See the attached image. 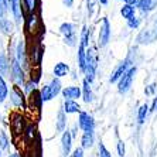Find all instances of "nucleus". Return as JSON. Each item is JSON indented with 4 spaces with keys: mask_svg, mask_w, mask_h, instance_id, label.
Returning <instances> with one entry per match:
<instances>
[{
    "mask_svg": "<svg viewBox=\"0 0 157 157\" xmlns=\"http://www.w3.org/2000/svg\"><path fill=\"white\" fill-rule=\"evenodd\" d=\"M82 94H84V101L86 103H91L94 101V94H92V89H91V84L86 79H84V82H82Z\"/></svg>",
    "mask_w": 157,
    "mask_h": 157,
    "instance_id": "obj_13",
    "label": "nucleus"
},
{
    "mask_svg": "<svg viewBox=\"0 0 157 157\" xmlns=\"http://www.w3.org/2000/svg\"><path fill=\"white\" fill-rule=\"evenodd\" d=\"M7 3V7L10 9V11L14 16L16 21L21 23L23 20V11H21V4H20V0H6Z\"/></svg>",
    "mask_w": 157,
    "mask_h": 157,
    "instance_id": "obj_8",
    "label": "nucleus"
},
{
    "mask_svg": "<svg viewBox=\"0 0 157 157\" xmlns=\"http://www.w3.org/2000/svg\"><path fill=\"white\" fill-rule=\"evenodd\" d=\"M65 124H67V117H65V112L62 109V110H59L58 115H57V130L64 132L65 130Z\"/></svg>",
    "mask_w": 157,
    "mask_h": 157,
    "instance_id": "obj_19",
    "label": "nucleus"
},
{
    "mask_svg": "<svg viewBox=\"0 0 157 157\" xmlns=\"http://www.w3.org/2000/svg\"><path fill=\"white\" fill-rule=\"evenodd\" d=\"M59 92H61V82H59L58 78H54L48 85H44L41 88V92H40L41 102L51 101L52 98H55V96L58 95Z\"/></svg>",
    "mask_w": 157,
    "mask_h": 157,
    "instance_id": "obj_1",
    "label": "nucleus"
},
{
    "mask_svg": "<svg viewBox=\"0 0 157 157\" xmlns=\"http://www.w3.org/2000/svg\"><path fill=\"white\" fill-rule=\"evenodd\" d=\"M86 4H88V14L92 16L94 11H95V0H86Z\"/></svg>",
    "mask_w": 157,
    "mask_h": 157,
    "instance_id": "obj_29",
    "label": "nucleus"
},
{
    "mask_svg": "<svg viewBox=\"0 0 157 157\" xmlns=\"http://www.w3.org/2000/svg\"><path fill=\"white\" fill-rule=\"evenodd\" d=\"M99 157H112L103 143H99Z\"/></svg>",
    "mask_w": 157,
    "mask_h": 157,
    "instance_id": "obj_27",
    "label": "nucleus"
},
{
    "mask_svg": "<svg viewBox=\"0 0 157 157\" xmlns=\"http://www.w3.org/2000/svg\"><path fill=\"white\" fill-rule=\"evenodd\" d=\"M62 3H64V6H67V7H72V0H62Z\"/></svg>",
    "mask_w": 157,
    "mask_h": 157,
    "instance_id": "obj_33",
    "label": "nucleus"
},
{
    "mask_svg": "<svg viewBox=\"0 0 157 157\" xmlns=\"http://www.w3.org/2000/svg\"><path fill=\"white\" fill-rule=\"evenodd\" d=\"M110 40V24L108 18H102L101 23V29H99V38H98V45L101 48L106 47Z\"/></svg>",
    "mask_w": 157,
    "mask_h": 157,
    "instance_id": "obj_3",
    "label": "nucleus"
},
{
    "mask_svg": "<svg viewBox=\"0 0 157 157\" xmlns=\"http://www.w3.org/2000/svg\"><path fill=\"white\" fill-rule=\"evenodd\" d=\"M52 72H54L55 78L67 77L68 72H70V67H68V64H65V62H58V64H55Z\"/></svg>",
    "mask_w": 157,
    "mask_h": 157,
    "instance_id": "obj_12",
    "label": "nucleus"
},
{
    "mask_svg": "<svg viewBox=\"0 0 157 157\" xmlns=\"http://www.w3.org/2000/svg\"><path fill=\"white\" fill-rule=\"evenodd\" d=\"M135 13H136V7L135 6H130V4H124L123 7L121 9V14L126 20H130L132 17H135Z\"/></svg>",
    "mask_w": 157,
    "mask_h": 157,
    "instance_id": "obj_18",
    "label": "nucleus"
},
{
    "mask_svg": "<svg viewBox=\"0 0 157 157\" xmlns=\"http://www.w3.org/2000/svg\"><path fill=\"white\" fill-rule=\"evenodd\" d=\"M9 157H20V156H18L17 153H14V154H11V156H9Z\"/></svg>",
    "mask_w": 157,
    "mask_h": 157,
    "instance_id": "obj_37",
    "label": "nucleus"
},
{
    "mask_svg": "<svg viewBox=\"0 0 157 157\" xmlns=\"http://www.w3.org/2000/svg\"><path fill=\"white\" fill-rule=\"evenodd\" d=\"M147 113H149V106H147L146 103H144V105L140 106L139 113H137V119H139V123H144Z\"/></svg>",
    "mask_w": 157,
    "mask_h": 157,
    "instance_id": "obj_23",
    "label": "nucleus"
},
{
    "mask_svg": "<svg viewBox=\"0 0 157 157\" xmlns=\"http://www.w3.org/2000/svg\"><path fill=\"white\" fill-rule=\"evenodd\" d=\"M151 112H154V110H157V98H154V101H153V105H151Z\"/></svg>",
    "mask_w": 157,
    "mask_h": 157,
    "instance_id": "obj_34",
    "label": "nucleus"
},
{
    "mask_svg": "<svg viewBox=\"0 0 157 157\" xmlns=\"http://www.w3.org/2000/svg\"><path fill=\"white\" fill-rule=\"evenodd\" d=\"M108 2H109V0H99V3L103 4V6H106V4H108Z\"/></svg>",
    "mask_w": 157,
    "mask_h": 157,
    "instance_id": "obj_36",
    "label": "nucleus"
},
{
    "mask_svg": "<svg viewBox=\"0 0 157 157\" xmlns=\"http://www.w3.org/2000/svg\"><path fill=\"white\" fill-rule=\"evenodd\" d=\"M78 126L84 130V133L85 132H94V129H95V121H94V117L89 113L81 112L79 117H78Z\"/></svg>",
    "mask_w": 157,
    "mask_h": 157,
    "instance_id": "obj_5",
    "label": "nucleus"
},
{
    "mask_svg": "<svg viewBox=\"0 0 157 157\" xmlns=\"http://www.w3.org/2000/svg\"><path fill=\"white\" fill-rule=\"evenodd\" d=\"M11 79L14 81V84L18 86L24 85V71H23L21 65L18 64L17 59H13V62H11Z\"/></svg>",
    "mask_w": 157,
    "mask_h": 157,
    "instance_id": "obj_6",
    "label": "nucleus"
},
{
    "mask_svg": "<svg viewBox=\"0 0 157 157\" xmlns=\"http://www.w3.org/2000/svg\"><path fill=\"white\" fill-rule=\"evenodd\" d=\"M7 94H9V88L4 82L3 77L0 75V102H4V99L7 98Z\"/></svg>",
    "mask_w": 157,
    "mask_h": 157,
    "instance_id": "obj_21",
    "label": "nucleus"
},
{
    "mask_svg": "<svg viewBox=\"0 0 157 157\" xmlns=\"http://www.w3.org/2000/svg\"><path fill=\"white\" fill-rule=\"evenodd\" d=\"M0 157H2V153H0Z\"/></svg>",
    "mask_w": 157,
    "mask_h": 157,
    "instance_id": "obj_38",
    "label": "nucleus"
},
{
    "mask_svg": "<svg viewBox=\"0 0 157 157\" xmlns=\"http://www.w3.org/2000/svg\"><path fill=\"white\" fill-rule=\"evenodd\" d=\"M156 4H157V0H137V6H139V9L143 13L153 10Z\"/></svg>",
    "mask_w": 157,
    "mask_h": 157,
    "instance_id": "obj_15",
    "label": "nucleus"
},
{
    "mask_svg": "<svg viewBox=\"0 0 157 157\" xmlns=\"http://www.w3.org/2000/svg\"><path fill=\"white\" fill-rule=\"evenodd\" d=\"M81 88L79 86H67L62 89V95L65 98V101H75L81 96Z\"/></svg>",
    "mask_w": 157,
    "mask_h": 157,
    "instance_id": "obj_10",
    "label": "nucleus"
},
{
    "mask_svg": "<svg viewBox=\"0 0 157 157\" xmlns=\"http://www.w3.org/2000/svg\"><path fill=\"white\" fill-rule=\"evenodd\" d=\"M26 92H27V94H30V92H31V89H33V91H34V86H36V82H33V81H31V82H29V84H27L26 85Z\"/></svg>",
    "mask_w": 157,
    "mask_h": 157,
    "instance_id": "obj_32",
    "label": "nucleus"
},
{
    "mask_svg": "<svg viewBox=\"0 0 157 157\" xmlns=\"http://www.w3.org/2000/svg\"><path fill=\"white\" fill-rule=\"evenodd\" d=\"M23 2H24V4H26L27 10H29L30 13H34L36 7L38 6V0H23Z\"/></svg>",
    "mask_w": 157,
    "mask_h": 157,
    "instance_id": "obj_24",
    "label": "nucleus"
},
{
    "mask_svg": "<svg viewBox=\"0 0 157 157\" xmlns=\"http://www.w3.org/2000/svg\"><path fill=\"white\" fill-rule=\"evenodd\" d=\"M11 102H13L14 106H21V108H24V98H23L21 92L18 91V89H16V88L11 91Z\"/></svg>",
    "mask_w": 157,
    "mask_h": 157,
    "instance_id": "obj_16",
    "label": "nucleus"
},
{
    "mask_svg": "<svg viewBox=\"0 0 157 157\" xmlns=\"http://www.w3.org/2000/svg\"><path fill=\"white\" fill-rule=\"evenodd\" d=\"M59 31L65 38V43L70 45V47H74L75 45V41H77V37H75V26L72 23H64L59 27Z\"/></svg>",
    "mask_w": 157,
    "mask_h": 157,
    "instance_id": "obj_4",
    "label": "nucleus"
},
{
    "mask_svg": "<svg viewBox=\"0 0 157 157\" xmlns=\"http://www.w3.org/2000/svg\"><path fill=\"white\" fill-rule=\"evenodd\" d=\"M17 61L21 67H27V57H26V45H24V41H18L17 44Z\"/></svg>",
    "mask_w": 157,
    "mask_h": 157,
    "instance_id": "obj_11",
    "label": "nucleus"
},
{
    "mask_svg": "<svg viewBox=\"0 0 157 157\" xmlns=\"http://www.w3.org/2000/svg\"><path fill=\"white\" fill-rule=\"evenodd\" d=\"M71 146H72V135L70 132L67 130L64 132V135L61 137V147H62V154L64 156H68L70 157V153H71Z\"/></svg>",
    "mask_w": 157,
    "mask_h": 157,
    "instance_id": "obj_9",
    "label": "nucleus"
},
{
    "mask_svg": "<svg viewBox=\"0 0 157 157\" xmlns=\"http://www.w3.org/2000/svg\"><path fill=\"white\" fill-rule=\"evenodd\" d=\"M130 67V61L129 59H124V61H122L119 65L116 67L113 70V72H112V75L109 77V82L110 84H115V82H119V79H121L122 77H123L124 74L128 72V68Z\"/></svg>",
    "mask_w": 157,
    "mask_h": 157,
    "instance_id": "obj_7",
    "label": "nucleus"
},
{
    "mask_svg": "<svg viewBox=\"0 0 157 157\" xmlns=\"http://www.w3.org/2000/svg\"><path fill=\"white\" fill-rule=\"evenodd\" d=\"M6 11H7V3H6V0H0V20L4 18Z\"/></svg>",
    "mask_w": 157,
    "mask_h": 157,
    "instance_id": "obj_28",
    "label": "nucleus"
},
{
    "mask_svg": "<svg viewBox=\"0 0 157 157\" xmlns=\"http://www.w3.org/2000/svg\"><path fill=\"white\" fill-rule=\"evenodd\" d=\"M128 26L130 27V29H133V30H136L137 27L140 26V18L139 17H132L130 20H128Z\"/></svg>",
    "mask_w": 157,
    "mask_h": 157,
    "instance_id": "obj_26",
    "label": "nucleus"
},
{
    "mask_svg": "<svg viewBox=\"0 0 157 157\" xmlns=\"http://www.w3.org/2000/svg\"><path fill=\"white\" fill-rule=\"evenodd\" d=\"M0 30H2L4 34H11L13 30H14V26H13V23H11L10 20L2 18V20H0Z\"/></svg>",
    "mask_w": 157,
    "mask_h": 157,
    "instance_id": "obj_20",
    "label": "nucleus"
},
{
    "mask_svg": "<svg viewBox=\"0 0 157 157\" xmlns=\"http://www.w3.org/2000/svg\"><path fill=\"white\" fill-rule=\"evenodd\" d=\"M117 153H119V156H121V157L124 156V144H123V142H122V140H119V142H117Z\"/></svg>",
    "mask_w": 157,
    "mask_h": 157,
    "instance_id": "obj_30",
    "label": "nucleus"
},
{
    "mask_svg": "<svg viewBox=\"0 0 157 157\" xmlns=\"http://www.w3.org/2000/svg\"><path fill=\"white\" fill-rule=\"evenodd\" d=\"M79 110L81 108L75 101H65V103H64V112L65 113H77Z\"/></svg>",
    "mask_w": 157,
    "mask_h": 157,
    "instance_id": "obj_17",
    "label": "nucleus"
},
{
    "mask_svg": "<svg viewBox=\"0 0 157 157\" xmlns=\"http://www.w3.org/2000/svg\"><path fill=\"white\" fill-rule=\"evenodd\" d=\"M70 157H84V150L82 149H75L74 153L70 154Z\"/></svg>",
    "mask_w": 157,
    "mask_h": 157,
    "instance_id": "obj_31",
    "label": "nucleus"
},
{
    "mask_svg": "<svg viewBox=\"0 0 157 157\" xmlns=\"http://www.w3.org/2000/svg\"><path fill=\"white\" fill-rule=\"evenodd\" d=\"M124 3L126 4H130V6H135L137 3V0H124Z\"/></svg>",
    "mask_w": 157,
    "mask_h": 157,
    "instance_id": "obj_35",
    "label": "nucleus"
},
{
    "mask_svg": "<svg viewBox=\"0 0 157 157\" xmlns=\"http://www.w3.org/2000/svg\"><path fill=\"white\" fill-rule=\"evenodd\" d=\"M9 72V62L4 54H0V75H6Z\"/></svg>",
    "mask_w": 157,
    "mask_h": 157,
    "instance_id": "obj_22",
    "label": "nucleus"
},
{
    "mask_svg": "<svg viewBox=\"0 0 157 157\" xmlns=\"http://www.w3.org/2000/svg\"><path fill=\"white\" fill-rule=\"evenodd\" d=\"M9 147V137L4 132H0V149H7Z\"/></svg>",
    "mask_w": 157,
    "mask_h": 157,
    "instance_id": "obj_25",
    "label": "nucleus"
},
{
    "mask_svg": "<svg viewBox=\"0 0 157 157\" xmlns=\"http://www.w3.org/2000/svg\"><path fill=\"white\" fill-rule=\"evenodd\" d=\"M135 74H136V67H132L130 70L119 79V82H117V91L121 92V94H126L132 88V82H133Z\"/></svg>",
    "mask_w": 157,
    "mask_h": 157,
    "instance_id": "obj_2",
    "label": "nucleus"
},
{
    "mask_svg": "<svg viewBox=\"0 0 157 157\" xmlns=\"http://www.w3.org/2000/svg\"><path fill=\"white\" fill-rule=\"evenodd\" d=\"M81 143H82V147H84V149H89V147L94 146V143H95V136H94V132H85L84 135H82Z\"/></svg>",
    "mask_w": 157,
    "mask_h": 157,
    "instance_id": "obj_14",
    "label": "nucleus"
}]
</instances>
